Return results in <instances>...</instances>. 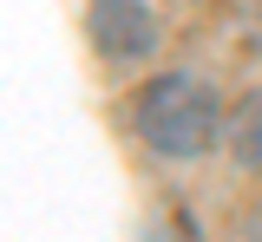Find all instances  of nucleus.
Masks as SVG:
<instances>
[{"instance_id":"obj_1","label":"nucleus","mask_w":262,"mask_h":242,"mask_svg":"<svg viewBox=\"0 0 262 242\" xmlns=\"http://www.w3.org/2000/svg\"><path fill=\"white\" fill-rule=\"evenodd\" d=\"M223 131V111L210 99L203 79H184V72H164L138 92V138L151 144L158 157H203Z\"/></svg>"},{"instance_id":"obj_2","label":"nucleus","mask_w":262,"mask_h":242,"mask_svg":"<svg viewBox=\"0 0 262 242\" xmlns=\"http://www.w3.org/2000/svg\"><path fill=\"white\" fill-rule=\"evenodd\" d=\"M92 39H98L105 59L131 66V59H144L158 46V20H151L144 0H98L92 7Z\"/></svg>"},{"instance_id":"obj_3","label":"nucleus","mask_w":262,"mask_h":242,"mask_svg":"<svg viewBox=\"0 0 262 242\" xmlns=\"http://www.w3.org/2000/svg\"><path fill=\"white\" fill-rule=\"evenodd\" d=\"M236 157H243L249 171H262V92L236 111Z\"/></svg>"}]
</instances>
